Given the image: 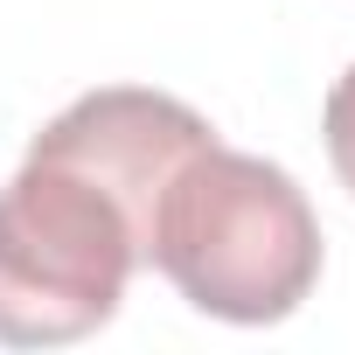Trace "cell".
Segmentation results:
<instances>
[{
    "label": "cell",
    "mask_w": 355,
    "mask_h": 355,
    "mask_svg": "<svg viewBox=\"0 0 355 355\" xmlns=\"http://www.w3.org/2000/svg\"><path fill=\"white\" fill-rule=\"evenodd\" d=\"M209 139H216L209 119L189 112L182 98L119 84V91H91V98H77L70 112H56V119L35 132V153L70 160L77 174H91V182L132 216L139 251H146V244H153L160 196L174 189V174H182Z\"/></svg>",
    "instance_id": "3"
},
{
    "label": "cell",
    "mask_w": 355,
    "mask_h": 355,
    "mask_svg": "<svg viewBox=\"0 0 355 355\" xmlns=\"http://www.w3.org/2000/svg\"><path fill=\"white\" fill-rule=\"evenodd\" d=\"M146 265L132 216L70 160L28 146L21 174L0 189V341L56 348L105 327L125 279Z\"/></svg>",
    "instance_id": "2"
},
{
    "label": "cell",
    "mask_w": 355,
    "mask_h": 355,
    "mask_svg": "<svg viewBox=\"0 0 355 355\" xmlns=\"http://www.w3.org/2000/svg\"><path fill=\"white\" fill-rule=\"evenodd\" d=\"M146 265L216 320H286L320 279V223L286 167L202 146L160 196Z\"/></svg>",
    "instance_id": "1"
},
{
    "label": "cell",
    "mask_w": 355,
    "mask_h": 355,
    "mask_svg": "<svg viewBox=\"0 0 355 355\" xmlns=\"http://www.w3.org/2000/svg\"><path fill=\"white\" fill-rule=\"evenodd\" d=\"M327 160H334L341 182L355 189V63H348V77L327 98Z\"/></svg>",
    "instance_id": "4"
}]
</instances>
